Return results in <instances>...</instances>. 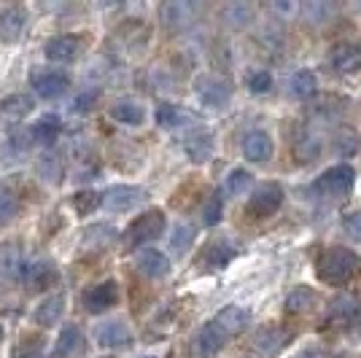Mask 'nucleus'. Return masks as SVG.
Instances as JSON below:
<instances>
[{"mask_svg": "<svg viewBox=\"0 0 361 358\" xmlns=\"http://www.w3.org/2000/svg\"><path fill=\"white\" fill-rule=\"evenodd\" d=\"M343 229H345V235L350 240L361 242V213H345V218H343Z\"/></svg>", "mask_w": 361, "mask_h": 358, "instance_id": "48", "label": "nucleus"}, {"mask_svg": "<svg viewBox=\"0 0 361 358\" xmlns=\"http://www.w3.org/2000/svg\"><path fill=\"white\" fill-rule=\"evenodd\" d=\"M183 151H186L189 162L205 164L213 156V151H216L213 132L208 130V127H195L192 132L183 137Z\"/></svg>", "mask_w": 361, "mask_h": 358, "instance_id": "17", "label": "nucleus"}, {"mask_svg": "<svg viewBox=\"0 0 361 358\" xmlns=\"http://www.w3.org/2000/svg\"><path fill=\"white\" fill-rule=\"evenodd\" d=\"M195 94L205 108H224L229 103V97H232V87H229V81L221 78V75L202 73L197 75L195 81Z\"/></svg>", "mask_w": 361, "mask_h": 358, "instance_id": "6", "label": "nucleus"}, {"mask_svg": "<svg viewBox=\"0 0 361 358\" xmlns=\"http://www.w3.org/2000/svg\"><path fill=\"white\" fill-rule=\"evenodd\" d=\"M103 205V192H94V189H84V192H75L71 197V208L78 218H90L94 216V210Z\"/></svg>", "mask_w": 361, "mask_h": 358, "instance_id": "35", "label": "nucleus"}, {"mask_svg": "<svg viewBox=\"0 0 361 358\" xmlns=\"http://www.w3.org/2000/svg\"><path fill=\"white\" fill-rule=\"evenodd\" d=\"M213 321L224 328L229 337H238V334H243V331L248 328V323H251V310H245L240 304H226V307H221V310L216 313Z\"/></svg>", "mask_w": 361, "mask_h": 358, "instance_id": "24", "label": "nucleus"}, {"mask_svg": "<svg viewBox=\"0 0 361 358\" xmlns=\"http://www.w3.org/2000/svg\"><path fill=\"white\" fill-rule=\"evenodd\" d=\"M94 340L106 350H127L133 345V328L127 326L121 318L103 321L100 326L94 328Z\"/></svg>", "mask_w": 361, "mask_h": 358, "instance_id": "13", "label": "nucleus"}, {"mask_svg": "<svg viewBox=\"0 0 361 358\" xmlns=\"http://www.w3.org/2000/svg\"><path fill=\"white\" fill-rule=\"evenodd\" d=\"M313 304H316V294L307 285H297L283 302V310H286V315H305L310 313Z\"/></svg>", "mask_w": 361, "mask_h": 358, "instance_id": "37", "label": "nucleus"}, {"mask_svg": "<svg viewBox=\"0 0 361 358\" xmlns=\"http://www.w3.org/2000/svg\"><path fill=\"white\" fill-rule=\"evenodd\" d=\"M283 186L281 183H262V186H256L251 197H248V202H245V213L251 216V218H270L275 216L281 205H283Z\"/></svg>", "mask_w": 361, "mask_h": 358, "instance_id": "5", "label": "nucleus"}, {"mask_svg": "<svg viewBox=\"0 0 361 358\" xmlns=\"http://www.w3.org/2000/svg\"><path fill=\"white\" fill-rule=\"evenodd\" d=\"M238 256V248H235V242L232 240H213L208 242L205 248H202V254H200V267L202 269H224L232 259Z\"/></svg>", "mask_w": 361, "mask_h": 358, "instance_id": "21", "label": "nucleus"}, {"mask_svg": "<svg viewBox=\"0 0 361 358\" xmlns=\"http://www.w3.org/2000/svg\"><path fill=\"white\" fill-rule=\"evenodd\" d=\"M262 41H264V46H281L283 44V25H281V19H275V16H272L270 22L262 27Z\"/></svg>", "mask_w": 361, "mask_h": 358, "instance_id": "47", "label": "nucleus"}, {"mask_svg": "<svg viewBox=\"0 0 361 358\" xmlns=\"http://www.w3.org/2000/svg\"><path fill=\"white\" fill-rule=\"evenodd\" d=\"M0 342H3V328H0Z\"/></svg>", "mask_w": 361, "mask_h": 358, "instance_id": "50", "label": "nucleus"}, {"mask_svg": "<svg viewBox=\"0 0 361 358\" xmlns=\"http://www.w3.org/2000/svg\"><path fill=\"white\" fill-rule=\"evenodd\" d=\"M108 113H111V119L124 124V127H140L146 121V108L137 100H116Z\"/></svg>", "mask_w": 361, "mask_h": 358, "instance_id": "31", "label": "nucleus"}, {"mask_svg": "<svg viewBox=\"0 0 361 358\" xmlns=\"http://www.w3.org/2000/svg\"><path fill=\"white\" fill-rule=\"evenodd\" d=\"M19 208H22L19 195H16L8 183H0V229L14 221L16 216H19Z\"/></svg>", "mask_w": 361, "mask_h": 358, "instance_id": "39", "label": "nucleus"}, {"mask_svg": "<svg viewBox=\"0 0 361 358\" xmlns=\"http://www.w3.org/2000/svg\"><path fill=\"white\" fill-rule=\"evenodd\" d=\"M226 342H229V334H226L216 321H208V323H202V328L195 334L192 347H195L197 358H216L224 350Z\"/></svg>", "mask_w": 361, "mask_h": 358, "instance_id": "11", "label": "nucleus"}, {"mask_svg": "<svg viewBox=\"0 0 361 358\" xmlns=\"http://www.w3.org/2000/svg\"><path fill=\"white\" fill-rule=\"evenodd\" d=\"M62 135V119L57 113H44L38 121L30 124V137L35 146H44V149H51L54 140Z\"/></svg>", "mask_w": 361, "mask_h": 358, "instance_id": "23", "label": "nucleus"}, {"mask_svg": "<svg viewBox=\"0 0 361 358\" xmlns=\"http://www.w3.org/2000/svg\"><path fill=\"white\" fill-rule=\"evenodd\" d=\"M119 302V283L114 278H106L100 283L90 285L84 294H81V304L90 315H103L111 307H116Z\"/></svg>", "mask_w": 361, "mask_h": 358, "instance_id": "7", "label": "nucleus"}, {"mask_svg": "<svg viewBox=\"0 0 361 358\" xmlns=\"http://www.w3.org/2000/svg\"><path fill=\"white\" fill-rule=\"evenodd\" d=\"M11 358H44V340L41 337H22Z\"/></svg>", "mask_w": 361, "mask_h": 358, "instance_id": "44", "label": "nucleus"}, {"mask_svg": "<svg viewBox=\"0 0 361 358\" xmlns=\"http://www.w3.org/2000/svg\"><path fill=\"white\" fill-rule=\"evenodd\" d=\"M27 30V11L22 6L0 8V44H16Z\"/></svg>", "mask_w": 361, "mask_h": 358, "instance_id": "18", "label": "nucleus"}, {"mask_svg": "<svg viewBox=\"0 0 361 358\" xmlns=\"http://www.w3.org/2000/svg\"><path fill=\"white\" fill-rule=\"evenodd\" d=\"M154 119H157V124H159L162 130H178V127H183L186 121H192V116H189L183 108H178V105L159 103L157 105V111H154Z\"/></svg>", "mask_w": 361, "mask_h": 358, "instance_id": "34", "label": "nucleus"}, {"mask_svg": "<svg viewBox=\"0 0 361 358\" xmlns=\"http://www.w3.org/2000/svg\"><path fill=\"white\" fill-rule=\"evenodd\" d=\"M361 149V135L353 130V127H348V124H340L337 130H334V151L340 154V156H356Z\"/></svg>", "mask_w": 361, "mask_h": 358, "instance_id": "36", "label": "nucleus"}, {"mask_svg": "<svg viewBox=\"0 0 361 358\" xmlns=\"http://www.w3.org/2000/svg\"><path fill=\"white\" fill-rule=\"evenodd\" d=\"M361 315V304L356 297H334L326 304V323H350Z\"/></svg>", "mask_w": 361, "mask_h": 358, "instance_id": "27", "label": "nucleus"}, {"mask_svg": "<svg viewBox=\"0 0 361 358\" xmlns=\"http://www.w3.org/2000/svg\"><path fill=\"white\" fill-rule=\"evenodd\" d=\"M251 183H254V175L245 170V167H235L224 180V192L221 195L226 197H240L245 195L248 189H251Z\"/></svg>", "mask_w": 361, "mask_h": 358, "instance_id": "40", "label": "nucleus"}, {"mask_svg": "<svg viewBox=\"0 0 361 358\" xmlns=\"http://www.w3.org/2000/svg\"><path fill=\"white\" fill-rule=\"evenodd\" d=\"M135 267L149 280H162L170 275V259L159 248H140L135 256Z\"/></svg>", "mask_w": 361, "mask_h": 358, "instance_id": "19", "label": "nucleus"}, {"mask_svg": "<svg viewBox=\"0 0 361 358\" xmlns=\"http://www.w3.org/2000/svg\"><path fill=\"white\" fill-rule=\"evenodd\" d=\"M288 92L297 100H310L318 92V75L313 70H305V68L297 70V73H291V78H288Z\"/></svg>", "mask_w": 361, "mask_h": 358, "instance_id": "33", "label": "nucleus"}, {"mask_svg": "<svg viewBox=\"0 0 361 358\" xmlns=\"http://www.w3.org/2000/svg\"><path fill=\"white\" fill-rule=\"evenodd\" d=\"M140 358H154V356H140Z\"/></svg>", "mask_w": 361, "mask_h": 358, "instance_id": "51", "label": "nucleus"}, {"mask_svg": "<svg viewBox=\"0 0 361 358\" xmlns=\"http://www.w3.org/2000/svg\"><path fill=\"white\" fill-rule=\"evenodd\" d=\"M329 68L337 73H359L361 70V46L340 44L329 51Z\"/></svg>", "mask_w": 361, "mask_h": 358, "instance_id": "22", "label": "nucleus"}, {"mask_svg": "<svg viewBox=\"0 0 361 358\" xmlns=\"http://www.w3.org/2000/svg\"><path fill=\"white\" fill-rule=\"evenodd\" d=\"M165 229H167L165 210H159V208L143 210L137 218H133V224L124 229V245H127L130 251H135L140 245H149L154 240H159L165 235Z\"/></svg>", "mask_w": 361, "mask_h": 358, "instance_id": "2", "label": "nucleus"}, {"mask_svg": "<svg viewBox=\"0 0 361 358\" xmlns=\"http://www.w3.org/2000/svg\"><path fill=\"white\" fill-rule=\"evenodd\" d=\"M270 11H272V16H275V19L286 22V19L300 16L302 6H300V3H294V0H278V3H270Z\"/></svg>", "mask_w": 361, "mask_h": 358, "instance_id": "46", "label": "nucleus"}, {"mask_svg": "<svg viewBox=\"0 0 361 358\" xmlns=\"http://www.w3.org/2000/svg\"><path fill=\"white\" fill-rule=\"evenodd\" d=\"M359 267V254L345 245H329L316 256V278L326 285H345L356 278Z\"/></svg>", "mask_w": 361, "mask_h": 358, "instance_id": "1", "label": "nucleus"}, {"mask_svg": "<svg viewBox=\"0 0 361 358\" xmlns=\"http://www.w3.org/2000/svg\"><path fill=\"white\" fill-rule=\"evenodd\" d=\"M192 242H195V226L186 224V221L176 224L173 235H170V248H173L176 254H186V251L192 248Z\"/></svg>", "mask_w": 361, "mask_h": 358, "instance_id": "41", "label": "nucleus"}, {"mask_svg": "<svg viewBox=\"0 0 361 358\" xmlns=\"http://www.w3.org/2000/svg\"><path fill=\"white\" fill-rule=\"evenodd\" d=\"M30 146H35L30 137V130H14L0 143V162H19V159H25Z\"/></svg>", "mask_w": 361, "mask_h": 358, "instance_id": "25", "label": "nucleus"}, {"mask_svg": "<svg viewBox=\"0 0 361 358\" xmlns=\"http://www.w3.org/2000/svg\"><path fill=\"white\" fill-rule=\"evenodd\" d=\"M240 151H243V156H245V162L264 164V162H270L272 159V154H275V143H272V137L264 132V130H251V132L243 135Z\"/></svg>", "mask_w": 361, "mask_h": 358, "instance_id": "15", "label": "nucleus"}, {"mask_svg": "<svg viewBox=\"0 0 361 358\" xmlns=\"http://www.w3.org/2000/svg\"><path fill=\"white\" fill-rule=\"evenodd\" d=\"M359 334H361V326H359Z\"/></svg>", "mask_w": 361, "mask_h": 358, "instance_id": "52", "label": "nucleus"}, {"mask_svg": "<svg viewBox=\"0 0 361 358\" xmlns=\"http://www.w3.org/2000/svg\"><path fill=\"white\" fill-rule=\"evenodd\" d=\"M116 237H119V235H116V229L111 224H94L84 232V245H87V248H94V251H103L108 245H114Z\"/></svg>", "mask_w": 361, "mask_h": 358, "instance_id": "38", "label": "nucleus"}, {"mask_svg": "<svg viewBox=\"0 0 361 358\" xmlns=\"http://www.w3.org/2000/svg\"><path fill=\"white\" fill-rule=\"evenodd\" d=\"M84 49V35L78 32H65V35H54L44 44V57L54 65H65L73 62Z\"/></svg>", "mask_w": 361, "mask_h": 358, "instance_id": "10", "label": "nucleus"}, {"mask_svg": "<svg viewBox=\"0 0 361 358\" xmlns=\"http://www.w3.org/2000/svg\"><path fill=\"white\" fill-rule=\"evenodd\" d=\"M294 340V331L286 326H264L256 331L254 345L262 356H278L288 342Z\"/></svg>", "mask_w": 361, "mask_h": 358, "instance_id": "20", "label": "nucleus"}, {"mask_svg": "<svg viewBox=\"0 0 361 358\" xmlns=\"http://www.w3.org/2000/svg\"><path fill=\"white\" fill-rule=\"evenodd\" d=\"M30 87L38 97L44 100H57L65 92L71 90V75L57 68H44V70H35L30 75Z\"/></svg>", "mask_w": 361, "mask_h": 358, "instance_id": "8", "label": "nucleus"}, {"mask_svg": "<svg viewBox=\"0 0 361 358\" xmlns=\"http://www.w3.org/2000/svg\"><path fill=\"white\" fill-rule=\"evenodd\" d=\"M245 87H248L251 94H267V92L272 90V73L262 70V68L248 70V73H245Z\"/></svg>", "mask_w": 361, "mask_h": 358, "instance_id": "42", "label": "nucleus"}, {"mask_svg": "<svg viewBox=\"0 0 361 358\" xmlns=\"http://www.w3.org/2000/svg\"><path fill=\"white\" fill-rule=\"evenodd\" d=\"M19 280L25 285V291H30V294H44V291L57 285V280H60V267H57L51 259L32 256V259H25V261H22Z\"/></svg>", "mask_w": 361, "mask_h": 358, "instance_id": "3", "label": "nucleus"}, {"mask_svg": "<svg viewBox=\"0 0 361 358\" xmlns=\"http://www.w3.org/2000/svg\"><path fill=\"white\" fill-rule=\"evenodd\" d=\"M32 108H35V100L27 92H14V94L3 97L0 100V127L11 130L16 124H22L32 113Z\"/></svg>", "mask_w": 361, "mask_h": 358, "instance_id": "12", "label": "nucleus"}, {"mask_svg": "<svg viewBox=\"0 0 361 358\" xmlns=\"http://www.w3.org/2000/svg\"><path fill=\"white\" fill-rule=\"evenodd\" d=\"M197 11H200V6L192 0H170L159 8V19L167 30H183L195 22Z\"/></svg>", "mask_w": 361, "mask_h": 358, "instance_id": "16", "label": "nucleus"}, {"mask_svg": "<svg viewBox=\"0 0 361 358\" xmlns=\"http://www.w3.org/2000/svg\"><path fill=\"white\" fill-rule=\"evenodd\" d=\"M297 358H324V350H321L318 345H310V347H305Z\"/></svg>", "mask_w": 361, "mask_h": 358, "instance_id": "49", "label": "nucleus"}, {"mask_svg": "<svg viewBox=\"0 0 361 358\" xmlns=\"http://www.w3.org/2000/svg\"><path fill=\"white\" fill-rule=\"evenodd\" d=\"M356 183V173L350 164H334V167H326L321 175H318L310 189L316 197H324V199H337V197H348L350 189Z\"/></svg>", "mask_w": 361, "mask_h": 358, "instance_id": "4", "label": "nucleus"}, {"mask_svg": "<svg viewBox=\"0 0 361 358\" xmlns=\"http://www.w3.org/2000/svg\"><path fill=\"white\" fill-rule=\"evenodd\" d=\"M62 315H65V297L62 294H54V297L44 299L35 313H32V323L41 328H51L54 323H60Z\"/></svg>", "mask_w": 361, "mask_h": 358, "instance_id": "28", "label": "nucleus"}, {"mask_svg": "<svg viewBox=\"0 0 361 358\" xmlns=\"http://www.w3.org/2000/svg\"><path fill=\"white\" fill-rule=\"evenodd\" d=\"M97 100H100V92L97 90L78 92V94L73 97V103H71V111H73V113H90Z\"/></svg>", "mask_w": 361, "mask_h": 358, "instance_id": "45", "label": "nucleus"}, {"mask_svg": "<svg viewBox=\"0 0 361 358\" xmlns=\"http://www.w3.org/2000/svg\"><path fill=\"white\" fill-rule=\"evenodd\" d=\"M35 170H38V175H41L46 183H51V186H60L62 178H65V162H62L60 151H54V149L44 151V154L38 156V164H35Z\"/></svg>", "mask_w": 361, "mask_h": 358, "instance_id": "29", "label": "nucleus"}, {"mask_svg": "<svg viewBox=\"0 0 361 358\" xmlns=\"http://www.w3.org/2000/svg\"><path fill=\"white\" fill-rule=\"evenodd\" d=\"M224 216V195H211L208 202L202 205V224L216 226Z\"/></svg>", "mask_w": 361, "mask_h": 358, "instance_id": "43", "label": "nucleus"}, {"mask_svg": "<svg viewBox=\"0 0 361 358\" xmlns=\"http://www.w3.org/2000/svg\"><path fill=\"white\" fill-rule=\"evenodd\" d=\"M219 16H221L224 27H229V30H245L254 22L256 11L251 3H226Z\"/></svg>", "mask_w": 361, "mask_h": 358, "instance_id": "32", "label": "nucleus"}, {"mask_svg": "<svg viewBox=\"0 0 361 358\" xmlns=\"http://www.w3.org/2000/svg\"><path fill=\"white\" fill-rule=\"evenodd\" d=\"M321 154H324V135L318 132L316 127H302L300 132L294 135L291 156L300 164H310L316 162Z\"/></svg>", "mask_w": 361, "mask_h": 358, "instance_id": "14", "label": "nucleus"}, {"mask_svg": "<svg viewBox=\"0 0 361 358\" xmlns=\"http://www.w3.org/2000/svg\"><path fill=\"white\" fill-rule=\"evenodd\" d=\"M81 350H84V331L75 326V323H68L60 331L54 347H51V358H73Z\"/></svg>", "mask_w": 361, "mask_h": 358, "instance_id": "26", "label": "nucleus"}, {"mask_svg": "<svg viewBox=\"0 0 361 358\" xmlns=\"http://www.w3.org/2000/svg\"><path fill=\"white\" fill-rule=\"evenodd\" d=\"M146 189L135 183H114L108 192H103V208L111 213H130L137 208V202H143Z\"/></svg>", "mask_w": 361, "mask_h": 358, "instance_id": "9", "label": "nucleus"}, {"mask_svg": "<svg viewBox=\"0 0 361 358\" xmlns=\"http://www.w3.org/2000/svg\"><path fill=\"white\" fill-rule=\"evenodd\" d=\"M334 14H337V6L329 3V0H305L300 11L302 19H305L307 25H313V27L329 25L331 19H334Z\"/></svg>", "mask_w": 361, "mask_h": 358, "instance_id": "30", "label": "nucleus"}]
</instances>
